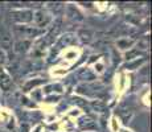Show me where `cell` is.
Wrapping results in <instances>:
<instances>
[{
  "label": "cell",
  "instance_id": "3957f363",
  "mask_svg": "<svg viewBox=\"0 0 152 132\" xmlns=\"http://www.w3.org/2000/svg\"><path fill=\"white\" fill-rule=\"evenodd\" d=\"M11 86H12V79L10 78V75L7 73L0 69V87L7 91V90H10Z\"/></svg>",
  "mask_w": 152,
  "mask_h": 132
},
{
  "label": "cell",
  "instance_id": "6da1fadb",
  "mask_svg": "<svg viewBox=\"0 0 152 132\" xmlns=\"http://www.w3.org/2000/svg\"><path fill=\"white\" fill-rule=\"evenodd\" d=\"M12 19L17 23H29L33 20V12L29 9H23V11H17V12L12 13Z\"/></svg>",
  "mask_w": 152,
  "mask_h": 132
},
{
  "label": "cell",
  "instance_id": "8992f818",
  "mask_svg": "<svg viewBox=\"0 0 152 132\" xmlns=\"http://www.w3.org/2000/svg\"><path fill=\"white\" fill-rule=\"evenodd\" d=\"M132 42H134V41H131V40H130V41H128V40H124V41H118V45L121 46L122 49H126V48H128V46H130Z\"/></svg>",
  "mask_w": 152,
  "mask_h": 132
},
{
  "label": "cell",
  "instance_id": "7a4b0ae2",
  "mask_svg": "<svg viewBox=\"0 0 152 132\" xmlns=\"http://www.w3.org/2000/svg\"><path fill=\"white\" fill-rule=\"evenodd\" d=\"M33 19H34V23H36V25L39 26V28H44V26H46L49 23H50V17H49L46 13H44L42 11L36 12V15L33 16Z\"/></svg>",
  "mask_w": 152,
  "mask_h": 132
},
{
  "label": "cell",
  "instance_id": "5b68a950",
  "mask_svg": "<svg viewBox=\"0 0 152 132\" xmlns=\"http://www.w3.org/2000/svg\"><path fill=\"white\" fill-rule=\"evenodd\" d=\"M41 79H37V81H29L27 85H25L24 86V89H25V91H29V90H31V87L32 86H36V85H40L41 83Z\"/></svg>",
  "mask_w": 152,
  "mask_h": 132
},
{
  "label": "cell",
  "instance_id": "52a82bcc",
  "mask_svg": "<svg viewBox=\"0 0 152 132\" xmlns=\"http://www.w3.org/2000/svg\"><path fill=\"white\" fill-rule=\"evenodd\" d=\"M4 62V54H3V52H0V63Z\"/></svg>",
  "mask_w": 152,
  "mask_h": 132
},
{
  "label": "cell",
  "instance_id": "277c9868",
  "mask_svg": "<svg viewBox=\"0 0 152 132\" xmlns=\"http://www.w3.org/2000/svg\"><path fill=\"white\" fill-rule=\"evenodd\" d=\"M29 45H31V41L29 40H23V41H19V42H16V45H15V49H16V52H27Z\"/></svg>",
  "mask_w": 152,
  "mask_h": 132
}]
</instances>
